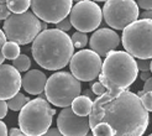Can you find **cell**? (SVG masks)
I'll return each instance as SVG.
<instances>
[{
  "label": "cell",
  "mask_w": 152,
  "mask_h": 136,
  "mask_svg": "<svg viewBox=\"0 0 152 136\" xmlns=\"http://www.w3.org/2000/svg\"><path fill=\"white\" fill-rule=\"evenodd\" d=\"M82 84L69 72H56L47 78L45 94L47 102L59 108H69L77 97L80 95Z\"/></svg>",
  "instance_id": "cell-6"
},
{
  "label": "cell",
  "mask_w": 152,
  "mask_h": 136,
  "mask_svg": "<svg viewBox=\"0 0 152 136\" xmlns=\"http://www.w3.org/2000/svg\"><path fill=\"white\" fill-rule=\"evenodd\" d=\"M43 136H63V135L61 134L57 129H48V130H47V132Z\"/></svg>",
  "instance_id": "cell-31"
},
{
  "label": "cell",
  "mask_w": 152,
  "mask_h": 136,
  "mask_svg": "<svg viewBox=\"0 0 152 136\" xmlns=\"http://www.w3.org/2000/svg\"><path fill=\"white\" fill-rule=\"evenodd\" d=\"M103 20V12L100 6L94 1L83 0L73 5L69 12L71 25L77 30V32L87 34L95 31Z\"/></svg>",
  "instance_id": "cell-9"
},
{
  "label": "cell",
  "mask_w": 152,
  "mask_h": 136,
  "mask_svg": "<svg viewBox=\"0 0 152 136\" xmlns=\"http://www.w3.org/2000/svg\"><path fill=\"white\" fill-rule=\"evenodd\" d=\"M21 88V75L10 64L0 66V100H9Z\"/></svg>",
  "instance_id": "cell-14"
},
{
  "label": "cell",
  "mask_w": 152,
  "mask_h": 136,
  "mask_svg": "<svg viewBox=\"0 0 152 136\" xmlns=\"http://www.w3.org/2000/svg\"><path fill=\"white\" fill-rule=\"evenodd\" d=\"M71 41L74 48H83L87 46L88 43V36L87 34H83V32H74L71 37Z\"/></svg>",
  "instance_id": "cell-21"
},
{
  "label": "cell",
  "mask_w": 152,
  "mask_h": 136,
  "mask_svg": "<svg viewBox=\"0 0 152 136\" xmlns=\"http://www.w3.org/2000/svg\"><path fill=\"white\" fill-rule=\"evenodd\" d=\"M140 100H141L142 107L145 108L147 113L152 111V93H145L140 98Z\"/></svg>",
  "instance_id": "cell-22"
},
{
  "label": "cell",
  "mask_w": 152,
  "mask_h": 136,
  "mask_svg": "<svg viewBox=\"0 0 152 136\" xmlns=\"http://www.w3.org/2000/svg\"><path fill=\"white\" fill-rule=\"evenodd\" d=\"M150 77H151V75H150V72H146V73H142V74H141V78H142L143 80H145V82H146Z\"/></svg>",
  "instance_id": "cell-35"
},
{
  "label": "cell",
  "mask_w": 152,
  "mask_h": 136,
  "mask_svg": "<svg viewBox=\"0 0 152 136\" xmlns=\"http://www.w3.org/2000/svg\"><path fill=\"white\" fill-rule=\"evenodd\" d=\"M56 110L43 98L30 100L20 110L19 126L25 136H43L51 127Z\"/></svg>",
  "instance_id": "cell-4"
},
{
  "label": "cell",
  "mask_w": 152,
  "mask_h": 136,
  "mask_svg": "<svg viewBox=\"0 0 152 136\" xmlns=\"http://www.w3.org/2000/svg\"><path fill=\"white\" fill-rule=\"evenodd\" d=\"M88 119L93 136H142L150 121L140 98L130 90L98 97Z\"/></svg>",
  "instance_id": "cell-1"
},
{
  "label": "cell",
  "mask_w": 152,
  "mask_h": 136,
  "mask_svg": "<svg viewBox=\"0 0 152 136\" xmlns=\"http://www.w3.org/2000/svg\"><path fill=\"white\" fill-rule=\"evenodd\" d=\"M46 30H47V24H46V22H42L41 21V32L42 31H46Z\"/></svg>",
  "instance_id": "cell-36"
},
{
  "label": "cell",
  "mask_w": 152,
  "mask_h": 136,
  "mask_svg": "<svg viewBox=\"0 0 152 136\" xmlns=\"http://www.w3.org/2000/svg\"><path fill=\"white\" fill-rule=\"evenodd\" d=\"M136 4H137L139 7H141V9L146 10V11L152 10V0H140V1H137Z\"/></svg>",
  "instance_id": "cell-28"
},
{
  "label": "cell",
  "mask_w": 152,
  "mask_h": 136,
  "mask_svg": "<svg viewBox=\"0 0 152 136\" xmlns=\"http://www.w3.org/2000/svg\"><path fill=\"white\" fill-rule=\"evenodd\" d=\"M143 94H145V92H143V90H140V92H139V93H137V94H136V95H137V97H139V98H141V97H142V95H143Z\"/></svg>",
  "instance_id": "cell-37"
},
{
  "label": "cell",
  "mask_w": 152,
  "mask_h": 136,
  "mask_svg": "<svg viewBox=\"0 0 152 136\" xmlns=\"http://www.w3.org/2000/svg\"><path fill=\"white\" fill-rule=\"evenodd\" d=\"M32 12L35 16L46 24H58L67 19L69 15L73 1L62 0V1H31Z\"/></svg>",
  "instance_id": "cell-11"
},
{
  "label": "cell",
  "mask_w": 152,
  "mask_h": 136,
  "mask_svg": "<svg viewBox=\"0 0 152 136\" xmlns=\"http://www.w3.org/2000/svg\"><path fill=\"white\" fill-rule=\"evenodd\" d=\"M102 64V58L92 50H82L75 52L71 58V74L79 82L94 80L100 74Z\"/></svg>",
  "instance_id": "cell-10"
},
{
  "label": "cell",
  "mask_w": 152,
  "mask_h": 136,
  "mask_svg": "<svg viewBox=\"0 0 152 136\" xmlns=\"http://www.w3.org/2000/svg\"><path fill=\"white\" fill-rule=\"evenodd\" d=\"M30 100L31 99H28V98L25 97L22 93H18L15 97H12L11 99L6 102V105H7V109H11L14 111H20Z\"/></svg>",
  "instance_id": "cell-17"
},
{
  "label": "cell",
  "mask_w": 152,
  "mask_h": 136,
  "mask_svg": "<svg viewBox=\"0 0 152 136\" xmlns=\"http://www.w3.org/2000/svg\"><path fill=\"white\" fill-rule=\"evenodd\" d=\"M121 40L125 52L134 58H152V20H136L124 29Z\"/></svg>",
  "instance_id": "cell-5"
},
{
  "label": "cell",
  "mask_w": 152,
  "mask_h": 136,
  "mask_svg": "<svg viewBox=\"0 0 152 136\" xmlns=\"http://www.w3.org/2000/svg\"><path fill=\"white\" fill-rule=\"evenodd\" d=\"M139 74L136 59L125 51H111L105 57L99 74V83L110 95H118L136 80Z\"/></svg>",
  "instance_id": "cell-3"
},
{
  "label": "cell",
  "mask_w": 152,
  "mask_h": 136,
  "mask_svg": "<svg viewBox=\"0 0 152 136\" xmlns=\"http://www.w3.org/2000/svg\"><path fill=\"white\" fill-rule=\"evenodd\" d=\"M6 43V37H5V35H4V32H3V30L0 29V66L3 64V62H4V56H3V47H4V45Z\"/></svg>",
  "instance_id": "cell-26"
},
{
  "label": "cell",
  "mask_w": 152,
  "mask_h": 136,
  "mask_svg": "<svg viewBox=\"0 0 152 136\" xmlns=\"http://www.w3.org/2000/svg\"><path fill=\"white\" fill-rule=\"evenodd\" d=\"M148 136H152V134H151V135H148Z\"/></svg>",
  "instance_id": "cell-41"
},
{
  "label": "cell",
  "mask_w": 152,
  "mask_h": 136,
  "mask_svg": "<svg viewBox=\"0 0 152 136\" xmlns=\"http://www.w3.org/2000/svg\"><path fill=\"white\" fill-rule=\"evenodd\" d=\"M150 71H151V73H152V61H151V64H150Z\"/></svg>",
  "instance_id": "cell-38"
},
{
  "label": "cell",
  "mask_w": 152,
  "mask_h": 136,
  "mask_svg": "<svg viewBox=\"0 0 152 136\" xmlns=\"http://www.w3.org/2000/svg\"><path fill=\"white\" fill-rule=\"evenodd\" d=\"M0 22H1V21H0Z\"/></svg>",
  "instance_id": "cell-42"
},
{
  "label": "cell",
  "mask_w": 152,
  "mask_h": 136,
  "mask_svg": "<svg viewBox=\"0 0 152 136\" xmlns=\"http://www.w3.org/2000/svg\"><path fill=\"white\" fill-rule=\"evenodd\" d=\"M87 136H93V134H88V135H87Z\"/></svg>",
  "instance_id": "cell-39"
},
{
  "label": "cell",
  "mask_w": 152,
  "mask_h": 136,
  "mask_svg": "<svg viewBox=\"0 0 152 136\" xmlns=\"http://www.w3.org/2000/svg\"><path fill=\"white\" fill-rule=\"evenodd\" d=\"M30 66H31V61L26 55H21L12 61V67L16 69L19 73L20 72H26L30 69Z\"/></svg>",
  "instance_id": "cell-20"
},
{
  "label": "cell",
  "mask_w": 152,
  "mask_h": 136,
  "mask_svg": "<svg viewBox=\"0 0 152 136\" xmlns=\"http://www.w3.org/2000/svg\"><path fill=\"white\" fill-rule=\"evenodd\" d=\"M141 19H147V20H152V10L148 11H143L141 14Z\"/></svg>",
  "instance_id": "cell-34"
},
{
  "label": "cell",
  "mask_w": 152,
  "mask_h": 136,
  "mask_svg": "<svg viewBox=\"0 0 152 136\" xmlns=\"http://www.w3.org/2000/svg\"><path fill=\"white\" fill-rule=\"evenodd\" d=\"M56 26H57L56 29H57V30H59V31H62V32L69 31L71 27H72L69 19H64V20H62L61 22H58V24H56Z\"/></svg>",
  "instance_id": "cell-24"
},
{
  "label": "cell",
  "mask_w": 152,
  "mask_h": 136,
  "mask_svg": "<svg viewBox=\"0 0 152 136\" xmlns=\"http://www.w3.org/2000/svg\"><path fill=\"white\" fill-rule=\"evenodd\" d=\"M120 43L119 35L111 29H99L94 31L90 37V48L99 57H106L111 51H114Z\"/></svg>",
  "instance_id": "cell-13"
},
{
  "label": "cell",
  "mask_w": 152,
  "mask_h": 136,
  "mask_svg": "<svg viewBox=\"0 0 152 136\" xmlns=\"http://www.w3.org/2000/svg\"><path fill=\"white\" fill-rule=\"evenodd\" d=\"M143 92L145 93H152V77H150L145 84H143Z\"/></svg>",
  "instance_id": "cell-30"
},
{
  "label": "cell",
  "mask_w": 152,
  "mask_h": 136,
  "mask_svg": "<svg viewBox=\"0 0 152 136\" xmlns=\"http://www.w3.org/2000/svg\"><path fill=\"white\" fill-rule=\"evenodd\" d=\"M20 134H22L20 129H18V127H12V129H10L9 132H7V136H18Z\"/></svg>",
  "instance_id": "cell-33"
},
{
  "label": "cell",
  "mask_w": 152,
  "mask_h": 136,
  "mask_svg": "<svg viewBox=\"0 0 152 136\" xmlns=\"http://www.w3.org/2000/svg\"><path fill=\"white\" fill-rule=\"evenodd\" d=\"M18 136H25V135H24V134H20V135H18Z\"/></svg>",
  "instance_id": "cell-40"
},
{
  "label": "cell",
  "mask_w": 152,
  "mask_h": 136,
  "mask_svg": "<svg viewBox=\"0 0 152 136\" xmlns=\"http://www.w3.org/2000/svg\"><path fill=\"white\" fill-rule=\"evenodd\" d=\"M150 64H151V61H148V59H139V61H136L137 69L141 71L142 73L150 72Z\"/></svg>",
  "instance_id": "cell-23"
},
{
  "label": "cell",
  "mask_w": 152,
  "mask_h": 136,
  "mask_svg": "<svg viewBox=\"0 0 152 136\" xmlns=\"http://www.w3.org/2000/svg\"><path fill=\"white\" fill-rule=\"evenodd\" d=\"M92 90H93V93L98 97H102L103 94L106 93V89L103 87V84H100L99 82H95L93 83V86H92Z\"/></svg>",
  "instance_id": "cell-25"
},
{
  "label": "cell",
  "mask_w": 152,
  "mask_h": 136,
  "mask_svg": "<svg viewBox=\"0 0 152 136\" xmlns=\"http://www.w3.org/2000/svg\"><path fill=\"white\" fill-rule=\"evenodd\" d=\"M6 6L10 12L14 15H20L24 14L28 10V7L31 6V1L28 0H20V1H6Z\"/></svg>",
  "instance_id": "cell-18"
},
{
  "label": "cell",
  "mask_w": 152,
  "mask_h": 136,
  "mask_svg": "<svg viewBox=\"0 0 152 136\" xmlns=\"http://www.w3.org/2000/svg\"><path fill=\"white\" fill-rule=\"evenodd\" d=\"M11 15V12L7 9L6 4H0V21L1 20H6Z\"/></svg>",
  "instance_id": "cell-27"
},
{
  "label": "cell",
  "mask_w": 152,
  "mask_h": 136,
  "mask_svg": "<svg viewBox=\"0 0 152 136\" xmlns=\"http://www.w3.org/2000/svg\"><path fill=\"white\" fill-rule=\"evenodd\" d=\"M46 74L39 69H31L27 71L26 74L21 78V86L28 94L39 95L42 94L46 87Z\"/></svg>",
  "instance_id": "cell-15"
},
{
  "label": "cell",
  "mask_w": 152,
  "mask_h": 136,
  "mask_svg": "<svg viewBox=\"0 0 152 136\" xmlns=\"http://www.w3.org/2000/svg\"><path fill=\"white\" fill-rule=\"evenodd\" d=\"M3 32L9 41L20 45L34 42L41 32V21L32 11H26L20 15L11 14L4 21Z\"/></svg>",
  "instance_id": "cell-7"
},
{
  "label": "cell",
  "mask_w": 152,
  "mask_h": 136,
  "mask_svg": "<svg viewBox=\"0 0 152 136\" xmlns=\"http://www.w3.org/2000/svg\"><path fill=\"white\" fill-rule=\"evenodd\" d=\"M103 16L111 29L124 30L139 18V6L132 0H110L103 6Z\"/></svg>",
  "instance_id": "cell-8"
},
{
  "label": "cell",
  "mask_w": 152,
  "mask_h": 136,
  "mask_svg": "<svg viewBox=\"0 0 152 136\" xmlns=\"http://www.w3.org/2000/svg\"><path fill=\"white\" fill-rule=\"evenodd\" d=\"M72 111L75 115L82 116V118H87L89 116L90 111L93 108V100L90 99L87 95H79L72 102Z\"/></svg>",
  "instance_id": "cell-16"
},
{
  "label": "cell",
  "mask_w": 152,
  "mask_h": 136,
  "mask_svg": "<svg viewBox=\"0 0 152 136\" xmlns=\"http://www.w3.org/2000/svg\"><path fill=\"white\" fill-rule=\"evenodd\" d=\"M0 136H7V127L1 120H0Z\"/></svg>",
  "instance_id": "cell-32"
},
{
  "label": "cell",
  "mask_w": 152,
  "mask_h": 136,
  "mask_svg": "<svg viewBox=\"0 0 152 136\" xmlns=\"http://www.w3.org/2000/svg\"><path fill=\"white\" fill-rule=\"evenodd\" d=\"M31 52L39 66L48 71H58L69 63L74 55V47L66 32L47 29L34 40Z\"/></svg>",
  "instance_id": "cell-2"
},
{
  "label": "cell",
  "mask_w": 152,
  "mask_h": 136,
  "mask_svg": "<svg viewBox=\"0 0 152 136\" xmlns=\"http://www.w3.org/2000/svg\"><path fill=\"white\" fill-rule=\"evenodd\" d=\"M57 130L63 136H87L90 130L89 119L75 115L71 108H64L57 118Z\"/></svg>",
  "instance_id": "cell-12"
},
{
  "label": "cell",
  "mask_w": 152,
  "mask_h": 136,
  "mask_svg": "<svg viewBox=\"0 0 152 136\" xmlns=\"http://www.w3.org/2000/svg\"><path fill=\"white\" fill-rule=\"evenodd\" d=\"M3 56H4V58L12 59V61L16 59L20 56V46L15 42L6 41V43L3 47Z\"/></svg>",
  "instance_id": "cell-19"
},
{
  "label": "cell",
  "mask_w": 152,
  "mask_h": 136,
  "mask_svg": "<svg viewBox=\"0 0 152 136\" xmlns=\"http://www.w3.org/2000/svg\"><path fill=\"white\" fill-rule=\"evenodd\" d=\"M7 114V105H6V102L4 100H0V120L3 118H5Z\"/></svg>",
  "instance_id": "cell-29"
}]
</instances>
